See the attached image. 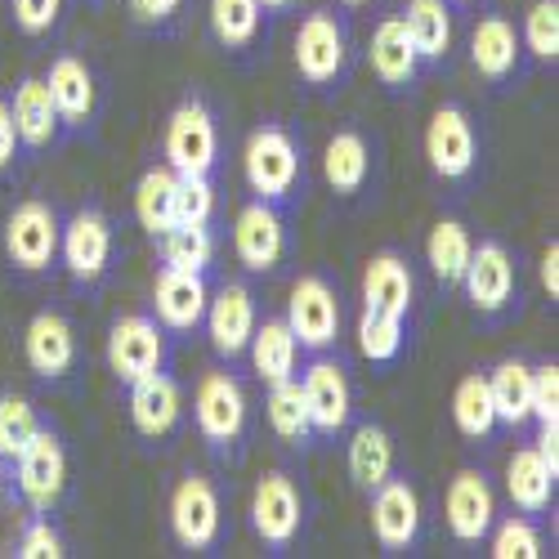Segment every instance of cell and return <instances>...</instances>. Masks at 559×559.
<instances>
[{
    "mask_svg": "<svg viewBox=\"0 0 559 559\" xmlns=\"http://www.w3.org/2000/svg\"><path fill=\"white\" fill-rule=\"evenodd\" d=\"M247 183L260 202H283L296 193L300 179V148L283 126H260L247 139Z\"/></svg>",
    "mask_w": 559,
    "mask_h": 559,
    "instance_id": "6da1fadb",
    "label": "cell"
},
{
    "mask_svg": "<svg viewBox=\"0 0 559 559\" xmlns=\"http://www.w3.org/2000/svg\"><path fill=\"white\" fill-rule=\"evenodd\" d=\"M215 157H219V134L206 104L198 99L179 104L166 121V166L175 175H211Z\"/></svg>",
    "mask_w": 559,
    "mask_h": 559,
    "instance_id": "7a4b0ae2",
    "label": "cell"
},
{
    "mask_svg": "<svg viewBox=\"0 0 559 559\" xmlns=\"http://www.w3.org/2000/svg\"><path fill=\"white\" fill-rule=\"evenodd\" d=\"M345 59H349L345 23L332 10L309 14L300 23V32H296V72L309 85H332L345 72Z\"/></svg>",
    "mask_w": 559,
    "mask_h": 559,
    "instance_id": "3957f363",
    "label": "cell"
},
{
    "mask_svg": "<svg viewBox=\"0 0 559 559\" xmlns=\"http://www.w3.org/2000/svg\"><path fill=\"white\" fill-rule=\"evenodd\" d=\"M5 255L23 273L50 269L59 255V215L45 202H23L5 219Z\"/></svg>",
    "mask_w": 559,
    "mask_h": 559,
    "instance_id": "277c9868",
    "label": "cell"
},
{
    "mask_svg": "<svg viewBox=\"0 0 559 559\" xmlns=\"http://www.w3.org/2000/svg\"><path fill=\"white\" fill-rule=\"evenodd\" d=\"M19 461V492L32 510H55L63 488H68V456H63V443L59 435L50 430H36V439L14 456Z\"/></svg>",
    "mask_w": 559,
    "mask_h": 559,
    "instance_id": "5b68a950",
    "label": "cell"
},
{
    "mask_svg": "<svg viewBox=\"0 0 559 559\" xmlns=\"http://www.w3.org/2000/svg\"><path fill=\"white\" fill-rule=\"evenodd\" d=\"M170 533L183 550H206L219 537V497L211 479L183 475L170 492Z\"/></svg>",
    "mask_w": 559,
    "mask_h": 559,
    "instance_id": "8992f818",
    "label": "cell"
},
{
    "mask_svg": "<svg viewBox=\"0 0 559 559\" xmlns=\"http://www.w3.org/2000/svg\"><path fill=\"white\" fill-rule=\"evenodd\" d=\"M166 358V336L153 318L144 313H130V318H117L112 332H108V367L117 371V381H139L157 371Z\"/></svg>",
    "mask_w": 559,
    "mask_h": 559,
    "instance_id": "52a82bcc",
    "label": "cell"
},
{
    "mask_svg": "<svg viewBox=\"0 0 559 559\" xmlns=\"http://www.w3.org/2000/svg\"><path fill=\"white\" fill-rule=\"evenodd\" d=\"M300 515H305V506H300L296 484L283 471H269L251 497V524H255L260 542L273 550H287L300 533Z\"/></svg>",
    "mask_w": 559,
    "mask_h": 559,
    "instance_id": "ba28073f",
    "label": "cell"
},
{
    "mask_svg": "<svg viewBox=\"0 0 559 559\" xmlns=\"http://www.w3.org/2000/svg\"><path fill=\"white\" fill-rule=\"evenodd\" d=\"M287 328L300 349H328L341 328V305L336 292L322 277H300L287 300Z\"/></svg>",
    "mask_w": 559,
    "mask_h": 559,
    "instance_id": "9c48e42d",
    "label": "cell"
},
{
    "mask_svg": "<svg viewBox=\"0 0 559 559\" xmlns=\"http://www.w3.org/2000/svg\"><path fill=\"white\" fill-rule=\"evenodd\" d=\"M198 430L206 435V443L215 448H233L247 430V394L242 385L228 377V371H211L198 385Z\"/></svg>",
    "mask_w": 559,
    "mask_h": 559,
    "instance_id": "30bf717a",
    "label": "cell"
},
{
    "mask_svg": "<svg viewBox=\"0 0 559 559\" xmlns=\"http://www.w3.org/2000/svg\"><path fill=\"white\" fill-rule=\"evenodd\" d=\"M59 251L76 283H99L112 260V224L99 211H76L68 228H59Z\"/></svg>",
    "mask_w": 559,
    "mask_h": 559,
    "instance_id": "8fae6325",
    "label": "cell"
},
{
    "mask_svg": "<svg viewBox=\"0 0 559 559\" xmlns=\"http://www.w3.org/2000/svg\"><path fill=\"white\" fill-rule=\"evenodd\" d=\"M371 533L381 550H407L421 533V501L407 479H385L371 488Z\"/></svg>",
    "mask_w": 559,
    "mask_h": 559,
    "instance_id": "7c38bea8",
    "label": "cell"
},
{
    "mask_svg": "<svg viewBox=\"0 0 559 559\" xmlns=\"http://www.w3.org/2000/svg\"><path fill=\"white\" fill-rule=\"evenodd\" d=\"M233 251H238V260L251 273L277 269V260H283V251H287V228H283V215L273 211V202L242 206L238 228H233Z\"/></svg>",
    "mask_w": 559,
    "mask_h": 559,
    "instance_id": "4fadbf2b",
    "label": "cell"
},
{
    "mask_svg": "<svg viewBox=\"0 0 559 559\" xmlns=\"http://www.w3.org/2000/svg\"><path fill=\"white\" fill-rule=\"evenodd\" d=\"M206 277L193 269H162L157 283H153V305H157V322L170 332H193L202 313H206Z\"/></svg>",
    "mask_w": 559,
    "mask_h": 559,
    "instance_id": "5bb4252c",
    "label": "cell"
},
{
    "mask_svg": "<svg viewBox=\"0 0 559 559\" xmlns=\"http://www.w3.org/2000/svg\"><path fill=\"white\" fill-rule=\"evenodd\" d=\"M443 515H448V528H452L456 542H465V546L484 542L488 528H492V515H497V501H492L488 479L475 475V471H461L452 479L448 497H443Z\"/></svg>",
    "mask_w": 559,
    "mask_h": 559,
    "instance_id": "9a60e30c",
    "label": "cell"
},
{
    "mask_svg": "<svg viewBox=\"0 0 559 559\" xmlns=\"http://www.w3.org/2000/svg\"><path fill=\"white\" fill-rule=\"evenodd\" d=\"M206 332L219 358H238L255 332V300L242 283H228L215 292V300H206Z\"/></svg>",
    "mask_w": 559,
    "mask_h": 559,
    "instance_id": "2e32d148",
    "label": "cell"
},
{
    "mask_svg": "<svg viewBox=\"0 0 559 559\" xmlns=\"http://www.w3.org/2000/svg\"><path fill=\"white\" fill-rule=\"evenodd\" d=\"M426 157L435 175L443 179H465L475 166V126L461 108H439L426 130Z\"/></svg>",
    "mask_w": 559,
    "mask_h": 559,
    "instance_id": "e0dca14e",
    "label": "cell"
},
{
    "mask_svg": "<svg viewBox=\"0 0 559 559\" xmlns=\"http://www.w3.org/2000/svg\"><path fill=\"white\" fill-rule=\"evenodd\" d=\"M305 407H309V426L318 435H336L349 421V381H345V367L318 358L305 367V381H300Z\"/></svg>",
    "mask_w": 559,
    "mask_h": 559,
    "instance_id": "ac0fdd59",
    "label": "cell"
},
{
    "mask_svg": "<svg viewBox=\"0 0 559 559\" xmlns=\"http://www.w3.org/2000/svg\"><path fill=\"white\" fill-rule=\"evenodd\" d=\"M23 354H27V367L36 371V377L55 381L63 377V371L76 362V332L72 322L55 309H45L27 322V336H23Z\"/></svg>",
    "mask_w": 559,
    "mask_h": 559,
    "instance_id": "d6986e66",
    "label": "cell"
},
{
    "mask_svg": "<svg viewBox=\"0 0 559 559\" xmlns=\"http://www.w3.org/2000/svg\"><path fill=\"white\" fill-rule=\"evenodd\" d=\"M461 287H465V296H471V305L479 313H497L510 300V292H515V264H510L506 247L501 242H479L471 251V264H465V273H461Z\"/></svg>",
    "mask_w": 559,
    "mask_h": 559,
    "instance_id": "ffe728a7",
    "label": "cell"
},
{
    "mask_svg": "<svg viewBox=\"0 0 559 559\" xmlns=\"http://www.w3.org/2000/svg\"><path fill=\"white\" fill-rule=\"evenodd\" d=\"M130 421L144 439H162L179 421V385L166 371H148V377L130 381Z\"/></svg>",
    "mask_w": 559,
    "mask_h": 559,
    "instance_id": "44dd1931",
    "label": "cell"
},
{
    "mask_svg": "<svg viewBox=\"0 0 559 559\" xmlns=\"http://www.w3.org/2000/svg\"><path fill=\"white\" fill-rule=\"evenodd\" d=\"M251 349V367L264 385H277V381H292L296 377V358H300V345L287 328V318H269L264 328L251 332L247 341Z\"/></svg>",
    "mask_w": 559,
    "mask_h": 559,
    "instance_id": "7402d4cb",
    "label": "cell"
},
{
    "mask_svg": "<svg viewBox=\"0 0 559 559\" xmlns=\"http://www.w3.org/2000/svg\"><path fill=\"white\" fill-rule=\"evenodd\" d=\"M45 85H50V99H55V112L63 126L90 121V112H95V76H90V68L81 59H72V55L55 59Z\"/></svg>",
    "mask_w": 559,
    "mask_h": 559,
    "instance_id": "603a6c76",
    "label": "cell"
},
{
    "mask_svg": "<svg viewBox=\"0 0 559 559\" xmlns=\"http://www.w3.org/2000/svg\"><path fill=\"white\" fill-rule=\"evenodd\" d=\"M412 269L403 264V255L381 251L377 260L367 264L362 273V305L367 309H381V313H407L412 309Z\"/></svg>",
    "mask_w": 559,
    "mask_h": 559,
    "instance_id": "cb8c5ba5",
    "label": "cell"
},
{
    "mask_svg": "<svg viewBox=\"0 0 559 559\" xmlns=\"http://www.w3.org/2000/svg\"><path fill=\"white\" fill-rule=\"evenodd\" d=\"M555 475L559 471H550L537 448H520L506 465V492L524 515H542V510L550 506V497H555Z\"/></svg>",
    "mask_w": 559,
    "mask_h": 559,
    "instance_id": "d4e9b609",
    "label": "cell"
},
{
    "mask_svg": "<svg viewBox=\"0 0 559 559\" xmlns=\"http://www.w3.org/2000/svg\"><path fill=\"white\" fill-rule=\"evenodd\" d=\"M416 68H421V55H416L403 19H385L377 32H371V72L399 90V85H412Z\"/></svg>",
    "mask_w": 559,
    "mask_h": 559,
    "instance_id": "484cf974",
    "label": "cell"
},
{
    "mask_svg": "<svg viewBox=\"0 0 559 559\" xmlns=\"http://www.w3.org/2000/svg\"><path fill=\"white\" fill-rule=\"evenodd\" d=\"M10 112H14L19 139H23L27 148L55 144V134H59V112H55V99H50V85H45L40 76H27V81L19 85V95H14Z\"/></svg>",
    "mask_w": 559,
    "mask_h": 559,
    "instance_id": "4316f807",
    "label": "cell"
},
{
    "mask_svg": "<svg viewBox=\"0 0 559 559\" xmlns=\"http://www.w3.org/2000/svg\"><path fill=\"white\" fill-rule=\"evenodd\" d=\"M471 59L479 68V76L488 81H506L515 72V59H520V40H515V27L506 19H484L471 36Z\"/></svg>",
    "mask_w": 559,
    "mask_h": 559,
    "instance_id": "83f0119b",
    "label": "cell"
},
{
    "mask_svg": "<svg viewBox=\"0 0 559 559\" xmlns=\"http://www.w3.org/2000/svg\"><path fill=\"white\" fill-rule=\"evenodd\" d=\"M403 27L416 45L421 59H443L448 45H452V14H448V0H407L403 10Z\"/></svg>",
    "mask_w": 559,
    "mask_h": 559,
    "instance_id": "f1b7e54d",
    "label": "cell"
},
{
    "mask_svg": "<svg viewBox=\"0 0 559 559\" xmlns=\"http://www.w3.org/2000/svg\"><path fill=\"white\" fill-rule=\"evenodd\" d=\"M533 367L524 362H501L492 377H488V394H492V412H497V421L506 426H524L528 416H533Z\"/></svg>",
    "mask_w": 559,
    "mask_h": 559,
    "instance_id": "f546056e",
    "label": "cell"
},
{
    "mask_svg": "<svg viewBox=\"0 0 559 559\" xmlns=\"http://www.w3.org/2000/svg\"><path fill=\"white\" fill-rule=\"evenodd\" d=\"M322 170H328V183H332L336 193H358L362 183H367V170H371L367 139L354 134V130L332 134L328 153H322Z\"/></svg>",
    "mask_w": 559,
    "mask_h": 559,
    "instance_id": "4dcf8cb0",
    "label": "cell"
},
{
    "mask_svg": "<svg viewBox=\"0 0 559 559\" xmlns=\"http://www.w3.org/2000/svg\"><path fill=\"white\" fill-rule=\"evenodd\" d=\"M390 471H394V443H390V435L381 426H362L354 435V443H349V479L362 492H371L377 484L390 479Z\"/></svg>",
    "mask_w": 559,
    "mask_h": 559,
    "instance_id": "1f68e13d",
    "label": "cell"
},
{
    "mask_svg": "<svg viewBox=\"0 0 559 559\" xmlns=\"http://www.w3.org/2000/svg\"><path fill=\"white\" fill-rule=\"evenodd\" d=\"M175 179L179 175L170 166H153V170H144V179H139V189H134V215L153 238H162L175 224Z\"/></svg>",
    "mask_w": 559,
    "mask_h": 559,
    "instance_id": "d6a6232c",
    "label": "cell"
},
{
    "mask_svg": "<svg viewBox=\"0 0 559 559\" xmlns=\"http://www.w3.org/2000/svg\"><path fill=\"white\" fill-rule=\"evenodd\" d=\"M471 251H475L471 233H465V224H456V219H439L430 242H426L430 269H435V277L443 287H461V273H465V264H471Z\"/></svg>",
    "mask_w": 559,
    "mask_h": 559,
    "instance_id": "836d02e7",
    "label": "cell"
},
{
    "mask_svg": "<svg viewBox=\"0 0 559 559\" xmlns=\"http://www.w3.org/2000/svg\"><path fill=\"white\" fill-rule=\"evenodd\" d=\"M452 421L465 439H488L497 426L492 412V394H488V377H461L456 394H452Z\"/></svg>",
    "mask_w": 559,
    "mask_h": 559,
    "instance_id": "e575fe53",
    "label": "cell"
},
{
    "mask_svg": "<svg viewBox=\"0 0 559 559\" xmlns=\"http://www.w3.org/2000/svg\"><path fill=\"white\" fill-rule=\"evenodd\" d=\"M269 426L277 439H287V443H305L313 435L309 426V407H305V394H300V381H277L269 385Z\"/></svg>",
    "mask_w": 559,
    "mask_h": 559,
    "instance_id": "d590c367",
    "label": "cell"
},
{
    "mask_svg": "<svg viewBox=\"0 0 559 559\" xmlns=\"http://www.w3.org/2000/svg\"><path fill=\"white\" fill-rule=\"evenodd\" d=\"M157 242H162V260H166L170 269H193V273H202V269L211 264V255H215V242H211L206 224H170Z\"/></svg>",
    "mask_w": 559,
    "mask_h": 559,
    "instance_id": "8d00e7d4",
    "label": "cell"
},
{
    "mask_svg": "<svg viewBox=\"0 0 559 559\" xmlns=\"http://www.w3.org/2000/svg\"><path fill=\"white\" fill-rule=\"evenodd\" d=\"M260 14H264L260 0H211V27L224 45H233V50L255 40Z\"/></svg>",
    "mask_w": 559,
    "mask_h": 559,
    "instance_id": "74e56055",
    "label": "cell"
},
{
    "mask_svg": "<svg viewBox=\"0 0 559 559\" xmlns=\"http://www.w3.org/2000/svg\"><path fill=\"white\" fill-rule=\"evenodd\" d=\"M358 349H362L371 362L399 358V349H403V318H399V313H381V309H362Z\"/></svg>",
    "mask_w": 559,
    "mask_h": 559,
    "instance_id": "f35d334b",
    "label": "cell"
},
{
    "mask_svg": "<svg viewBox=\"0 0 559 559\" xmlns=\"http://www.w3.org/2000/svg\"><path fill=\"white\" fill-rule=\"evenodd\" d=\"M36 430H40V421L27 399H14V394L0 399V456L14 461L36 439Z\"/></svg>",
    "mask_w": 559,
    "mask_h": 559,
    "instance_id": "ab89813d",
    "label": "cell"
},
{
    "mask_svg": "<svg viewBox=\"0 0 559 559\" xmlns=\"http://www.w3.org/2000/svg\"><path fill=\"white\" fill-rule=\"evenodd\" d=\"M215 189L206 175H179L175 179V224H211Z\"/></svg>",
    "mask_w": 559,
    "mask_h": 559,
    "instance_id": "60d3db41",
    "label": "cell"
},
{
    "mask_svg": "<svg viewBox=\"0 0 559 559\" xmlns=\"http://www.w3.org/2000/svg\"><path fill=\"white\" fill-rule=\"evenodd\" d=\"M524 40L537 59H555L559 55V0H537L524 19Z\"/></svg>",
    "mask_w": 559,
    "mask_h": 559,
    "instance_id": "b9f144b4",
    "label": "cell"
},
{
    "mask_svg": "<svg viewBox=\"0 0 559 559\" xmlns=\"http://www.w3.org/2000/svg\"><path fill=\"white\" fill-rule=\"evenodd\" d=\"M492 555L497 559H537L542 555V533L528 520H506L492 533Z\"/></svg>",
    "mask_w": 559,
    "mask_h": 559,
    "instance_id": "7bdbcfd3",
    "label": "cell"
},
{
    "mask_svg": "<svg viewBox=\"0 0 559 559\" xmlns=\"http://www.w3.org/2000/svg\"><path fill=\"white\" fill-rule=\"evenodd\" d=\"M533 416L542 426H555L559 421V367L546 362V367H533Z\"/></svg>",
    "mask_w": 559,
    "mask_h": 559,
    "instance_id": "ee69618b",
    "label": "cell"
},
{
    "mask_svg": "<svg viewBox=\"0 0 559 559\" xmlns=\"http://www.w3.org/2000/svg\"><path fill=\"white\" fill-rule=\"evenodd\" d=\"M19 555H23V559H59V555H63L59 528H55L50 520H32V524L23 528V537H19Z\"/></svg>",
    "mask_w": 559,
    "mask_h": 559,
    "instance_id": "f6af8a7d",
    "label": "cell"
},
{
    "mask_svg": "<svg viewBox=\"0 0 559 559\" xmlns=\"http://www.w3.org/2000/svg\"><path fill=\"white\" fill-rule=\"evenodd\" d=\"M59 10H63V0H14V23L27 36H40L59 23Z\"/></svg>",
    "mask_w": 559,
    "mask_h": 559,
    "instance_id": "bcb514c9",
    "label": "cell"
},
{
    "mask_svg": "<svg viewBox=\"0 0 559 559\" xmlns=\"http://www.w3.org/2000/svg\"><path fill=\"white\" fill-rule=\"evenodd\" d=\"M179 5H183V0H130V14H134V23L157 27V23H166Z\"/></svg>",
    "mask_w": 559,
    "mask_h": 559,
    "instance_id": "7dc6e473",
    "label": "cell"
},
{
    "mask_svg": "<svg viewBox=\"0 0 559 559\" xmlns=\"http://www.w3.org/2000/svg\"><path fill=\"white\" fill-rule=\"evenodd\" d=\"M14 148H19V126H14V112L10 104L0 99V170L14 162Z\"/></svg>",
    "mask_w": 559,
    "mask_h": 559,
    "instance_id": "c3c4849f",
    "label": "cell"
},
{
    "mask_svg": "<svg viewBox=\"0 0 559 559\" xmlns=\"http://www.w3.org/2000/svg\"><path fill=\"white\" fill-rule=\"evenodd\" d=\"M542 287L550 292V300L559 296V247H555V242H550L546 255H542Z\"/></svg>",
    "mask_w": 559,
    "mask_h": 559,
    "instance_id": "681fc988",
    "label": "cell"
},
{
    "mask_svg": "<svg viewBox=\"0 0 559 559\" xmlns=\"http://www.w3.org/2000/svg\"><path fill=\"white\" fill-rule=\"evenodd\" d=\"M537 452H542V461L550 465V471H559V435H555V426H542V439H537Z\"/></svg>",
    "mask_w": 559,
    "mask_h": 559,
    "instance_id": "f907efd6",
    "label": "cell"
},
{
    "mask_svg": "<svg viewBox=\"0 0 559 559\" xmlns=\"http://www.w3.org/2000/svg\"><path fill=\"white\" fill-rule=\"evenodd\" d=\"M264 10H287V5H296V0H260Z\"/></svg>",
    "mask_w": 559,
    "mask_h": 559,
    "instance_id": "816d5d0a",
    "label": "cell"
},
{
    "mask_svg": "<svg viewBox=\"0 0 559 559\" xmlns=\"http://www.w3.org/2000/svg\"><path fill=\"white\" fill-rule=\"evenodd\" d=\"M0 484H5V456H0Z\"/></svg>",
    "mask_w": 559,
    "mask_h": 559,
    "instance_id": "f5cc1de1",
    "label": "cell"
},
{
    "mask_svg": "<svg viewBox=\"0 0 559 559\" xmlns=\"http://www.w3.org/2000/svg\"><path fill=\"white\" fill-rule=\"evenodd\" d=\"M345 5H367V0H345Z\"/></svg>",
    "mask_w": 559,
    "mask_h": 559,
    "instance_id": "db71d44e",
    "label": "cell"
}]
</instances>
